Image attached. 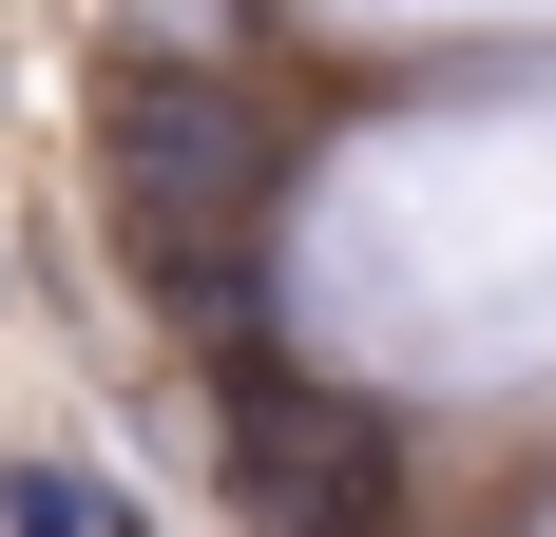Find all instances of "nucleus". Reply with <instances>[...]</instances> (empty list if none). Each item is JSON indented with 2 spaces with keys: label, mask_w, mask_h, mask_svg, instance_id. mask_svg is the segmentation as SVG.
Segmentation results:
<instances>
[{
  "label": "nucleus",
  "mask_w": 556,
  "mask_h": 537,
  "mask_svg": "<svg viewBox=\"0 0 556 537\" xmlns=\"http://www.w3.org/2000/svg\"><path fill=\"white\" fill-rule=\"evenodd\" d=\"M97 135H115V212H135V268H250V230H269V192H288V135L230 77H192V58H135L97 97Z\"/></svg>",
  "instance_id": "f257e3e1"
},
{
  "label": "nucleus",
  "mask_w": 556,
  "mask_h": 537,
  "mask_svg": "<svg viewBox=\"0 0 556 537\" xmlns=\"http://www.w3.org/2000/svg\"><path fill=\"white\" fill-rule=\"evenodd\" d=\"M212 403H230V480H250V519H269V537H403L422 461H403V423L365 403V384L288 365V346H230Z\"/></svg>",
  "instance_id": "f03ea898"
},
{
  "label": "nucleus",
  "mask_w": 556,
  "mask_h": 537,
  "mask_svg": "<svg viewBox=\"0 0 556 537\" xmlns=\"http://www.w3.org/2000/svg\"><path fill=\"white\" fill-rule=\"evenodd\" d=\"M0 537H135V519H115L77 461H20V480H0Z\"/></svg>",
  "instance_id": "7ed1b4c3"
}]
</instances>
